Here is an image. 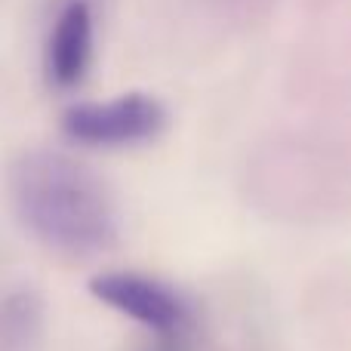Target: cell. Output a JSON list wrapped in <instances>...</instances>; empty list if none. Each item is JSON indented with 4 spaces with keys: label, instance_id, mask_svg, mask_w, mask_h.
<instances>
[{
    "label": "cell",
    "instance_id": "1",
    "mask_svg": "<svg viewBox=\"0 0 351 351\" xmlns=\"http://www.w3.org/2000/svg\"><path fill=\"white\" fill-rule=\"evenodd\" d=\"M10 194L19 222L56 253L86 259L117 241L114 200L80 160L53 152L25 154L12 167Z\"/></svg>",
    "mask_w": 351,
    "mask_h": 351
},
{
    "label": "cell",
    "instance_id": "2",
    "mask_svg": "<svg viewBox=\"0 0 351 351\" xmlns=\"http://www.w3.org/2000/svg\"><path fill=\"white\" fill-rule=\"evenodd\" d=\"M93 299L133 324L152 330L167 346H179L194 324L191 302L170 284L142 271H102L90 280Z\"/></svg>",
    "mask_w": 351,
    "mask_h": 351
},
{
    "label": "cell",
    "instance_id": "3",
    "mask_svg": "<svg viewBox=\"0 0 351 351\" xmlns=\"http://www.w3.org/2000/svg\"><path fill=\"white\" fill-rule=\"evenodd\" d=\"M167 111L145 93H127L105 102H84L68 108L62 127L74 142L96 148H123L152 142L164 130Z\"/></svg>",
    "mask_w": 351,
    "mask_h": 351
},
{
    "label": "cell",
    "instance_id": "4",
    "mask_svg": "<svg viewBox=\"0 0 351 351\" xmlns=\"http://www.w3.org/2000/svg\"><path fill=\"white\" fill-rule=\"evenodd\" d=\"M96 47V16L90 0H65L53 16L43 47V71L56 90H74L84 84Z\"/></svg>",
    "mask_w": 351,
    "mask_h": 351
},
{
    "label": "cell",
    "instance_id": "5",
    "mask_svg": "<svg viewBox=\"0 0 351 351\" xmlns=\"http://www.w3.org/2000/svg\"><path fill=\"white\" fill-rule=\"evenodd\" d=\"M40 327V308L31 293H16L6 299L3 311V351H28Z\"/></svg>",
    "mask_w": 351,
    "mask_h": 351
}]
</instances>
